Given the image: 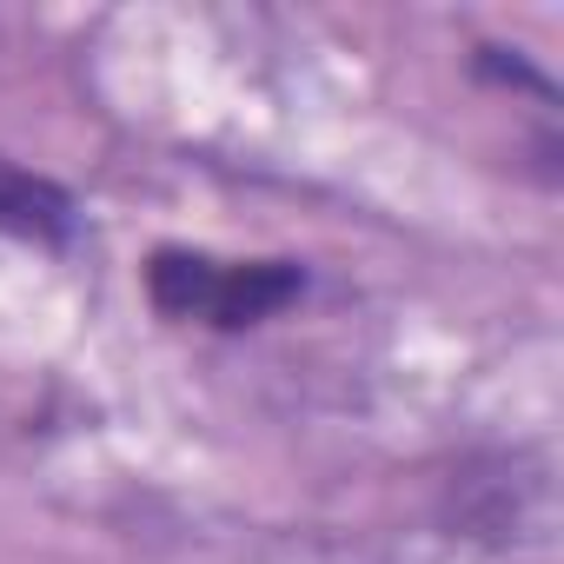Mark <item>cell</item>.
<instances>
[{"mask_svg":"<svg viewBox=\"0 0 564 564\" xmlns=\"http://www.w3.org/2000/svg\"><path fill=\"white\" fill-rule=\"evenodd\" d=\"M306 293V272L293 259H213V252H186V246H160L147 259V300L166 319H193V326H259L272 313H286Z\"/></svg>","mask_w":564,"mask_h":564,"instance_id":"6da1fadb","label":"cell"},{"mask_svg":"<svg viewBox=\"0 0 564 564\" xmlns=\"http://www.w3.org/2000/svg\"><path fill=\"white\" fill-rule=\"evenodd\" d=\"M74 232V199L67 186H54L47 173H28L0 153V239H67Z\"/></svg>","mask_w":564,"mask_h":564,"instance_id":"7a4b0ae2","label":"cell"}]
</instances>
